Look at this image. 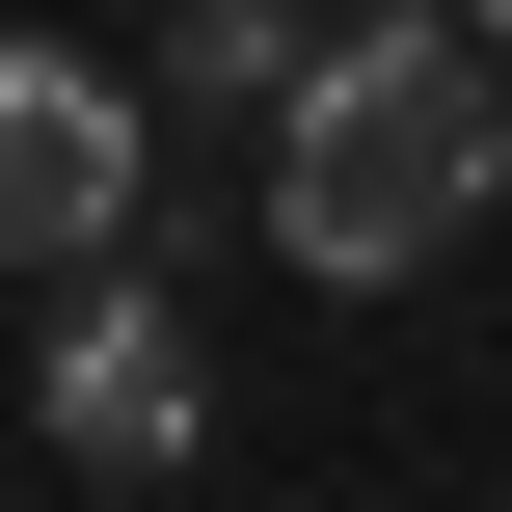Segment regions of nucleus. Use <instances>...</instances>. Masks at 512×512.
<instances>
[{
	"label": "nucleus",
	"instance_id": "nucleus-4",
	"mask_svg": "<svg viewBox=\"0 0 512 512\" xmlns=\"http://www.w3.org/2000/svg\"><path fill=\"white\" fill-rule=\"evenodd\" d=\"M297 54H324V0H162V108H297Z\"/></svg>",
	"mask_w": 512,
	"mask_h": 512
},
{
	"label": "nucleus",
	"instance_id": "nucleus-2",
	"mask_svg": "<svg viewBox=\"0 0 512 512\" xmlns=\"http://www.w3.org/2000/svg\"><path fill=\"white\" fill-rule=\"evenodd\" d=\"M135 162H162V81L0 27V270H108L135 243Z\"/></svg>",
	"mask_w": 512,
	"mask_h": 512
},
{
	"label": "nucleus",
	"instance_id": "nucleus-5",
	"mask_svg": "<svg viewBox=\"0 0 512 512\" xmlns=\"http://www.w3.org/2000/svg\"><path fill=\"white\" fill-rule=\"evenodd\" d=\"M459 27H486V54H512V0H459Z\"/></svg>",
	"mask_w": 512,
	"mask_h": 512
},
{
	"label": "nucleus",
	"instance_id": "nucleus-3",
	"mask_svg": "<svg viewBox=\"0 0 512 512\" xmlns=\"http://www.w3.org/2000/svg\"><path fill=\"white\" fill-rule=\"evenodd\" d=\"M189 432H216V378H189V324H162L135 270H54V459H81V486H162Z\"/></svg>",
	"mask_w": 512,
	"mask_h": 512
},
{
	"label": "nucleus",
	"instance_id": "nucleus-1",
	"mask_svg": "<svg viewBox=\"0 0 512 512\" xmlns=\"http://www.w3.org/2000/svg\"><path fill=\"white\" fill-rule=\"evenodd\" d=\"M512 189V81L459 0H324V54H297V108H270V243L324 270V297H405L432 243H486Z\"/></svg>",
	"mask_w": 512,
	"mask_h": 512
}]
</instances>
